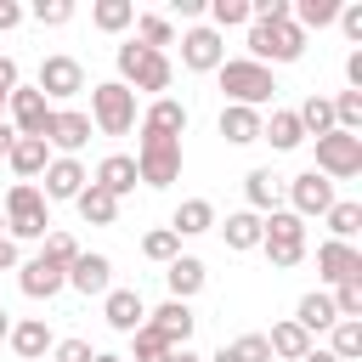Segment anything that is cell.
<instances>
[{
    "instance_id": "obj_34",
    "label": "cell",
    "mask_w": 362,
    "mask_h": 362,
    "mask_svg": "<svg viewBox=\"0 0 362 362\" xmlns=\"http://www.w3.org/2000/svg\"><path fill=\"white\" fill-rule=\"evenodd\" d=\"M90 23H96L102 34H119V28H130V23H136V6H130V0H96Z\"/></svg>"
},
{
    "instance_id": "obj_39",
    "label": "cell",
    "mask_w": 362,
    "mask_h": 362,
    "mask_svg": "<svg viewBox=\"0 0 362 362\" xmlns=\"http://www.w3.org/2000/svg\"><path fill=\"white\" fill-rule=\"evenodd\" d=\"M328 334H334V345H328V356H339V362H351V356H362V322H334Z\"/></svg>"
},
{
    "instance_id": "obj_52",
    "label": "cell",
    "mask_w": 362,
    "mask_h": 362,
    "mask_svg": "<svg viewBox=\"0 0 362 362\" xmlns=\"http://www.w3.org/2000/svg\"><path fill=\"white\" fill-rule=\"evenodd\" d=\"M204 362H232V351H226V345H221V351H215V356H204Z\"/></svg>"
},
{
    "instance_id": "obj_28",
    "label": "cell",
    "mask_w": 362,
    "mask_h": 362,
    "mask_svg": "<svg viewBox=\"0 0 362 362\" xmlns=\"http://www.w3.org/2000/svg\"><path fill=\"white\" fill-rule=\"evenodd\" d=\"M266 345H272V356H283V362H300L305 351H311V334L288 317V322H277L272 334H266Z\"/></svg>"
},
{
    "instance_id": "obj_33",
    "label": "cell",
    "mask_w": 362,
    "mask_h": 362,
    "mask_svg": "<svg viewBox=\"0 0 362 362\" xmlns=\"http://www.w3.org/2000/svg\"><path fill=\"white\" fill-rule=\"evenodd\" d=\"M243 192H249V209L255 215H272L277 209V175L272 170H249L243 175Z\"/></svg>"
},
{
    "instance_id": "obj_45",
    "label": "cell",
    "mask_w": 362,
    "mask_h": 362,
    "mask_svg": "<svg viewBox=\"0 0 362 362\" xmlns=\"http://www.w3.org/2000/svg\"><path fill=\"white\" fill-rule=\"evenodd\" d=\"M51 356H57V362H90L96 351H90V339H57Z\"/></svg>"
},
{
    "instance_id": "obj_14",
    "label": "cell",
    "mask_w": 362,
    "mask_h": 362,
    "mask_svg": "<svg viewBox=\"0 0 362 362\" xmlns=\"http://www.w3.org/2000/svg\"><path fill=\"white\" fill-rule=\"evenodd\" d=\"M181 62H187L192 74H215V68L226 62L221 34H215V28H187V34H181Z\"/></svg>"
},
{
    "instance_id": "obj_54",
    "label": "cell",
    "mask_w": 362,
    "mask_h": 362,
    "mask_svg": "<svg viewBox=\"0 0 362 362\" xmlns=\"http://www.w3.org/2000/svg\"><path fill=\"white\" fill-rule=\"evenodd\" d=\"M6 334H11V317H6V305H0V339H6Z\"/></svg>"
},
{
    "instance_id": "obj_15",
    "label": "cell",
    "mask_w": 362,
    "mask_h": 362,
    "mask_svg": "<svg viewBox=\"0 0 362 362\" xmlns=\"http://www.w3.org/2000/svg\"><path fill=\"white\" fill-rule=\"evenodd\" d=\"M288 204H294L300 221H305V215H328V209H334V181H322L317 170H305V175L288 181Z\"/></svg>"
},
{
    "instance_id": "obj_3",
    "label": "cell",
    "mask_w": 362,
    "mask_h": 362,
    "mask_svg": "<svg viewBox=\"0 0 362 362\" xmlns=\"http://www.w3.org/2000/svg\"><path fill=\"white\" fill-rule=\"evenodd\" d=\"M215 74H221V90H226L232 107H260V102L277 96L272 68H260V62H249V57H232V62H221Z\"/></svg>"
},
{
    "instance_id": "obj_19",
    "label": "cell",
    "mask_w": 362,
    "mask_h": 362,
    "mask_svg": "<svg viewBox=\"0 0 362 362\" xmlns=\"http://www.w3.org/2000/svg\"><path fill=\"white\" fill-rule=\"evenodd\" d=\"M68 283H74L79 294H107V288H113V260H107V255H85V249H79V260L68 266Z\"/></svg>"
},
{
    "instance_id": "obj_32",
    "label": "cell",
    "mask_w": 362,
    "mask_h": 362,
    "mask_svg": "<svg viewBox=\"0 0 362 362\" xmlns=\"http://www.w3.org/2000/svg\"><path fill=\"white\" fill-rule=\"evenodd\" d=\"M294 119H300L305 136H328V130H334V102H328V96H305V102L294 107Z\"/></svg>"
},
{
    "instance_id": "obj_35",
    "label": "cell",
    "mask_w": 362,
    "mask_h": 362,
    "mask_svg": "<svg viewBox=\"0 0 362 362\" xmlns=\"http://www.w3.org/2000/svg\"><path fill=\"white\" fill-rule=\"evenodd\" d=\"M175 40V28H170V17H158V11H147V17H136V45H147V51H158V45H170Z\"/></svg>"
},
{
    "instance_id": "obj_8",
    "label": "cell",
    "mask_w": 362,
    "mask_h": 362,
    "mask_svg": "<svg viewBox=\"0 0 362 362\" xmlns=\"http://www.w3.org/2000/svg\"><path fill=\"white\" fill-rule=\"evenodd\" d=\"M317 175H322V181H351V175H362V136H345V130L317 136Z\"/></svg>"
},
{
    "instance_id": "obj_36",
    "label": "cell",
    "mask_w": 362,
    "mask_h": 362,
    "mask_svg": "<svg viewBox=\"0 0 362 362\" xmlns=\"http://www.w3.org/2000/svg\"><path fill=\"white\" fill-rule=\"evenodd\" d=\"M334 130H345V136L362 130V90H339L334 96Z\"/></svg>"
},
{
    "instance_id": "obj_53",
    "label": "cell",
    "mask_w": 362,
    "mask_h": 362,
    "mask_svg": "<svg viewBox=\"0 0 362 362\" xmlns=\"http://www.w3.org/2000/svg\"><path fill=\"white\" fill-rule=\"evenodd\" d=\"M170 362H204V356H192V351H175V356H170Z\"/></svg>"
},
{
    "instance_id": "obj_2",
    "label": "cell",
    "mask_w": 362,
    "mask_h": 362,
    "mask_svg": "<svg viewBox=\"0 0 362 362\" xmlns=\"http://www.w3.org/2000/svg\"><path fill=\"white\" fill-rule=\"evenodd\" d=\"M170 79H175V68H170L164 51H147V45H136V40L119 45V85H124V90H153V96H164Z\"/></svg>"
},
{
    "instance_id": "obj_41",
    "label": "cell",
    "mask_w": 362,
    "mask_h": 362,
    "mask_svg": "<svg viewBox=\"0 0 362 362\" xmlns=\"http://www.w3.org/2000/svg\"><path fill=\"white\" fill-rule=\"evenodd\" d=\"M45 260H51V266H62V272H68V266H74V260H79V243H74V238H68V232H45Z\"/></svg>"
},
{
    "instance_id": "obj_9",
    "label": "cell",
    "mask_w": 362,
    "mask_h": 362,
    "mask_svg": "<svg viewBox=\"0 0 362 362\" xmlns=\"http://www.w3.org/2000/svg\"><path fill=\"white\" fill-rule=\"evenodd\" d=\"M45 102H68V96H79L85 90V68L74 62V57H45L40 62V85H34Z\"/></svg>"
},
{
    "instance_id": "obj_40",
    "label": "cell",
    "mask_w": 362,
    "mask_h": 362,
    "mask_svg": "<svg viewBox=\"0 0 362 362\" xmlns=\"http://www.w3.org/2000/svg\"><path fill=\"white\" fill-rule=\"evenodd\" d=\"M130 339H136V362H170V356H175V345H164V339H158L147 322H141Z\"/></svg>"
},
{
    "instance_id": "obj_16",
    "label": "cell",
    "mask_w": 362,
    "mask_h": 362,
    "mask_svg": "<svg viewBox=\"0 0 362 362\" xmlns=\"http://www.w3.org/2000/svg\"><path fill=\"white\" fill-rule=\"evenodd\" d=\"M85 181H90V175H85V164H79V158H51V164H45V192H40V198H45V204L79 198V192H85Z\"/></svg>"
},
{
    "instance_id": "obj_42",
    "label": "cell",
    "mask_w": 362,
    "mask_h": 362,
    "mask_svg": "<svg viewBox=\"0 0 362 362\" xmlns=\"http://www.w3.org/2000/svg\"><path fill=\"white\" fill-rule=\"evenodd\" d=\"M226 351H232V362H272V345H266V334H243V339H232Z\"/></svg>"
},
{
    "instance_id": "obj_13",
    "label": "cell",
    "mask_w": 362,
    "mask_h": 362,
    "mask_svg": "<svg viewBox=\"0 0 362 362\" xmlns=\"http://www.w3.org/2000/svg\"><path fill=\"white\" fill-rule=\"evenodd\" d=\"M147 328L164 339V345H175V351H187V339H192V328H198V317H192V305H181V300H164L158 311H147Z\"/></svg>"
},
{
    "instance_id": "obj_1",
    "label": "cell",
    "mask_w": 362,
    "mask_h": 362,
    "mask_svg": "<svg viewBox=\"0 0 362 362\" xmlns=\"http://www.w3.org/2000/svg\"><path fill=\"white\" fill-rule=\"evenodd\" d=\"M260 249H266V260H272L277 272L300 266V260H305V221H300L294 209L260 215Z\"/></svg>"
},
{
    "instance_id": "obj_5",
    "label": "cell",
    "mask_w": 362,
    "mask_h": 362,
    "mask_svg": "<svg viewBox=\"0 0 362 362\" xmlns=\"http://www.w3.org/2000/svg\"><path fill=\"white\" fill-rule=\"evenodd\" d=\"M90 124L102 136H130V124H136V90H124L119 79L96 85L90 90Z\"/></svg>"
},
{
    "instance_id": "obj_37",
    "label": "cell",
    "mask_w": 362,
    "mask_h": 362,
    "mask_svg": "<svg viewBox=\"0 0 362 362\" xmlns=\"http://www.w3.org/2000/svg\"><path fill=\"white\" fill-rule=\"evenodd\" d=\"M356 226H362V204H351V198L339 204V198H334V209H328V232H334L339 243H351V238H356Z\"/></svg>"
},
{
    "instance_id": "obj_23",
    "label": "cell",
    "mask_w": 362,
    "mask_h": 362,
    "mask_svg": "<svg viewBox=\"0 0 362 362\" xmlns=\"http://www.w3.org/2000/svg\"><path fill=\"white\" fill-rule=\"evenodd\" d=\"M6 158H11L17 181H34V175H45V164H51V147H45V136H17Z\"/></svg>"
},
{
    "instance_id": "obj_10",
    "label": "cell",
    "mask_w": 362,
    "mask_h": 362,
    "mask_svg": "<svg viewBox=\"0 0 362 362\" xmlns=\"http://www.w3.org/2000/svg\"><path fill=\"white\" fill-rule=\"evenodd\" d=\"M6 107H11V130H17V136H45V124H51V102H45L34 85H17V90L6 96Z\"/></svg>"
},
{
    "instance_id": "obj_48",
    "label": "cell",
    "mask_w": 362,
    "mask_h": 362,
    "mask_svg": "<svg viewBox=\"0 0 362 362\" xmlns=\"http://www.w3.org/2000/svg\"><path fill=\"white\" fill-rule=\"evenodd\" d=\"M11 90H17V62L0 57V96H11Z\"/></svg>"
},
{
    "instance_id": "obj_38",
    "label": "cell",
    "mask_w": 362,
    "mask_h": 362,
    "mask_svg": "<svg viewBox=\"0 0 362 362\" xmlns=\"http://www.w3.org/2000/svg\"><path fill=\"white\" fill-rule=\"evenodd\" d=\"M141 255H147V260H158V266H170V260L181 255V238H175L170 226H153V232L141 238Z\"/></svg>"
},
{
    "instance_id": "obj_26",
    "label": "cell",
    "mask_w": 362,
    "mask_h": 362,
    "mask_svg": "<svg viewBox=\"0 0 362 362\" xmlns=\"http://www.w3.org/2000/svg\"><path fill=\"white\" fill-rule=\"evenodd\" d=\"M260 141H272L277 153H294V147L305 141V130H300V119H294L288 107H277L272 119H260Z\"/></svg>"
},
{
    "instance_id": "obj_12",
    "label": "cell",
    "mask_w": 362,
    "mask_h": 362,
    "mask_svg": "<svg viewBox=\"0 0 362 362\" xmlns=\"http://www.w3.org/2000/svg\"><path fill=\"white\" fill-rule=\"evenodd\" d=\"M317 272L339 288V283H362V249L356 243H339V238H328L322 249H317Z\"/></svg>"
},
{
    "instance_id": "obj_56",
    "label": "cell",
    "mask_w": 362,
    "mask_h": 362,
    "mask_svg": "<svg viewBox=\"0 0 362 362\" xmlns=\"http://www.w3.org/2000/svg\"><path fill=\"white\" fill-rule=\"evenodd\" d=\"M0 226H6V209H0ZM0 238H6V232H0Z\"/></svg>"
},
{
    "instance_id": "obj_29",
    "label": "cell",
    "mask_w": 362,
    "mask_h": 362,
    "mask_svg": "<svg viewBox=\"0 0 362 362\" xmlns=\"http://www.w3.org/2000/svg\"><path fill=\"white\" fill-rule=\"evenodd\" d=\"M74 204H79V215H85L90 226H113V221H119V198H107L96 181H85V192H79Z\"/></svg>"
},
{
    "instance_id": "obj_20",
    "label": "cell",
    "mask_w": 362,
    "mask_h": 362,
    "mask_svg": "<svg viewBox=\"0 0 362 362\" xmlns=\"http://www.w3.org/2000/svg\"><path fill=\"white\" fill-rule=\"evenodd\" d=\"M164 283H170V300H181V305H187V300L209 283V272H204V260H198V255H175V260L164 266Z\"/></svg>"
},
{
    "instance_id": "obj_25",
    "label": "cell",
    "mask_w": 362,
    "mask_h": 362,
    "mask_svg": "<svg viewBox=\"0 0 362 362\" xmlns=\"http://www.w3.org/2000/svg\"><path fill=\"white\" fill-rule=\"evenodd\" d=\"M221 136L232 141V147H249V141H260V107H221Z\"/></svg>"
},
{
    "instance_id": "obj_46",
    "label": "cell",
    "mask_w": 362,
    "mask_h": 362,
    "mask_svg": "<svg viewBox=\"0 0 362 362\" xmlns=\"http://www.w3.org/2000/svg\"><path fill=\"white\" fill-rule=\"evenodd\" d=\"M351 40H362V0H351V6H339V17H334Z\"/></svg>"
},
{
    "instance_id": "obj_57",
    "label": "cell",
    "mask_w": 362,
    "mask_h": 362,
    "mask_svg": "<svg viewBox=\"0 0 362 362\" xmlns=\"http://www.w3.org/2000/svg\"><path fill=\"white\" fill-rule=\"evenodd\" d=\"M0 113H6V96H0Z\"/></svg>"
},
{
    "instance_id": "obj_51",
    "label": "cell",
    "mask_w": 362,
    "mask_h": 362,
    "mask_svg": "<svg viewBox=\"0 0 362 362\" xmlns=\"http://www.w3.org/2000/svg\"><path fill=\"white\" fill-rule=\"evenodd\" d=\"M300 362H339V356H328V351H317V345H311V351H305Z\"/></svg>"
},
{
    "instance_id": "obj_21",
    "label": "cell",
    "mask_w": 362,
    "mask_h": 362,
    "mask_svg": "<svg viewBox=\"0 0 362 362\" xmlns=\"http://www.w3.org/2000/svg\"><path fill=\"white\" fill-rule=\"evenodd\" d=\"M90 181H96L107 198H124V192H136V181H141V175H136V158H124V153H107V158L96 164V175H90Z\"/></svg>"
},
{
    "instance_id": "obj_4",
    "label": "cell",
    "mask_w": 362,
    "mask_h": 362,
    "mask_svg": "<svg viewBox=\"0 0 362 362\" xmlns=\"http://www.w3.org/2000/svg\"><path fill=\"white\" fill-rule=\"evenodd\" d=\"M249 51H255L249 62H260V68L266 62H300L305 57V34L294 28V17L288 23H255L249 28Z\"/></svg>"
},
{
    "instance_id": "obj_27",
    "label": "cell",
    "mask_w": 362,
    "mask_h": 362,
    "mask_svg": "<svg viewBox=\"0 0 362 362\" xmlns=\"http://www.w3.org/2000/svg\"><path fill=\"white\" fill-rule=\"evenodd\" d=\"M215 226V204L209 198H187L175 215H170V232L175 238H198V232H209Z\"/></svg>"
},
{
    "instance_id": "obj_18",
    "label": "cell",
    "mask_w": 362,
    "mask_h": 362,
    "mask_svg": "<svg viewBox=\"0 0 362 362\" xmlns=\"http://www.w3.org/2000/svg\"><path fill=\"white\" fill-rule=\"evenodd\" d=\"M102 317H107V328L136 334V328L147 322V305H141V294H136V288H107V294H102Z\"/></svg>"
},
{
    "instance_id": "obj_22",
    "label": "cell",
    "mask_w": 362,
    "mask_h": 362,
    "mask_svg": "<svg viewBox=\"0 0 362 362\" xmlns=\"http://www.w3.org/2000/svg\"><path fill=\"white\" fill-rule=\"evenodd\" d=\"M6 339H11V351H17L23 362H40V356L57 345V339H51V328H45V317H23V322H11V334H6Z\"/></svg>"
},
{
    "instance_id": "obj_7",
    "label": "cell",
    "mask_w": 362,
    "mask_h": 362,
    "mask_svg": "<svg viewBox=\"0 0 362 362\" xmlns=\"http://www.w3.org/2000/svg\"><path fill=\"white\" fill-rule=\"evenodd\" d=\"M6 232L11 238H45V226H51V215H45V198H40V187L34 181H17L11 192H6Z\"/></svg>"
},
{
    "instance_id": "obj_50",
    "label": "cell",
    "mask_w": 362,
    "mask_h": 362,
    "mask_svg": "<svg viewBox=\"0 0 362 362\" xmlns=\"http://www.w3.org/2000/svg\"><path fill=\"white\" fill-rule=\"evenodd\" d=\"M11 141H17V130H11L6 119H0V153H11Z\"/></svg>"
},
{
    "instance_id": "obj_31",
    "label": "cell",
    "mask_w": 362,
    "mask_h": 362,
    "mask_svg": "<svg viewBox=\"0 0 362 362\" xmlns=\"http://www.w3.org/2000/svg\"><path fill=\"white\" fill-rule=\"evenodd\" d=\"M294 322H300V328H305V334H322V328H334V322H339V317H334V300H328V294H317V288H311V294H305V300H300V305H294Z\"/></svg>"
},
{
    "instance_id": "obj_6",
    "label": "cell",
    "mask_w": 362,
    "mask_h": 362,
    "mask_svg": "<svg viewBox=\"0 0 362 362\" xmlns=\"http://www.w3.org/2000/svg\"><path fill=\"white\" fill-rule=\"evenodd\" d=\"M136 175H141L147 187H170V181L181 175V141L141 130V141H136Z\"/></svg>"
},
{
    "instance_id": "obj_11",
    "label": "cell",
    "mask_w": 362,
    "mask_h": 362,
    "mask_svg": "<svg viewBox=\"0 0 362 362\" xmlns=\"http://www.w3.org/2000/svg\"><path fill=\"white\" fill-rule=\"evenodd\" d=\"M85 141H90V113H79V107H51L45 147H62V158H74Z\"/></svg>"
},
{
    "instance_id": "obj_43",
    "label": "cell",
    "mask_w": 362,
    "mask_h": 362,
    "mask_svg": "<svg viewBox=\"0 0 362 362\" xmlns=\"http://www.w3.org/2000/svg\"><path fill=\"white\" fill-rule=\"evenodd\" d=\"M209 17L221 28H238V23H249V0H209Z\"/></svg>"
},
{
    "instance_id": "obj_49",
    "label": "cell",
    "mask_w": 362,
    "mask_h": 362,
    "mask_svg": "<svg viewBox=\"0 0 362 362\" xmlns=\"http://www.w3.org/2000/svg\"><path fill=\"white\" fill-rule=\"evenodd\" d=\"M11 266H17V243H11V238H0V272H11Z\"/></svg>"
},
{
    "instance_id": "obj_17",
    "label": "cell",
    "mask_w": 362,
    "mask_h": 362,
    "mask_svg": "<svg viewBox=\"0 0 362 362\" xmlns=\"http://www.w3.org/2000/svg\"><path fill=\"white\" fill-rule=\"evenodd\" d=\"M17 283H23V294H28V300H51V294H62V288H68V272H62V266H51L45 255H34L28 266H17Z\"/></svg>"
},
{
    "instance_id": "obj_47",
    "label": "cell",
    "mask_w": 362,
    "mask_h": 362,
    "mask_svg": "<svg viewBox=\"0 0 362 362\" xmlns=\"http://www.w3.org/2000/svg\"><path fill=\"white\" fill-rule=\"evenodd\" d=\"M17 23H23V6H17V0H0V34L17 28Z\"/></svg>"
},
{
    "instance_id": "obj_55",
    "label": "cell",
    "mask_w": 362,
    "mask_h": 362,
    "mask_svg": "<svg viewBox=\"0 0 362 362\" xmlns=\"http://www.w3.org/2000/svg\"><path fill=\"white\" fill-rule=\"evenodd\" d=\"M90 362H119V356H113V351H96V356H90Z\"/></svg>"
},
{
    "instance_id": "obj_24",
    "label": "cell",
    "mask_w": 362,
    "mask_h": 362,
    "mask_svg": "<svg viewBox=\"0 0 362 362\" xmlns=\"http://www.w3.org/2000/svg\"><path fill=\"white\" fill-rule=\"evenodd\" d=\"M141 130H153V136H175V141H181V130H187V107H181L175 96H153V107L141 113Z\"/></svg>"
},
{
    "instance_id": "obj_44",
    "label": "cell",
    "mask_w": 362,
    "mask_h": 362,
    "mask_svg": "<svg viewBox=\"0 0 362 362\" xmlns=\"http://www.w3.org/2000/svg\"><path fill=\"white\" fill-rule=\"evenodd\" d=\"M34 17H40L45 28H62V23L74 17V0H34Z\"/></svg>"
},
{
    "instance_id": "obj_30",
    "label": "cell",
    "mask_w": 362,
    "mask_h": 362,
    "mask_svg": "<svg viewBox=\"0 0 362 362\" xmlns=\"http://www.w3.org/2000/svg\"><path fill=\"white\" fill-rule=\"evenodd\" d=\"M221 238H226V249H260V215L255 209H238V215H226V226H221Z\"/></svg>"
}]
</instances>
